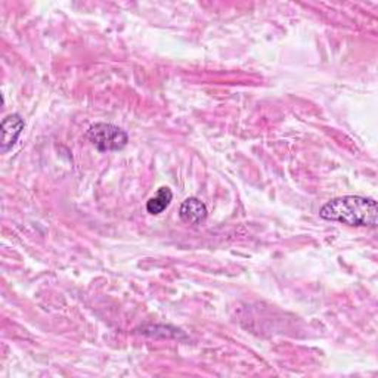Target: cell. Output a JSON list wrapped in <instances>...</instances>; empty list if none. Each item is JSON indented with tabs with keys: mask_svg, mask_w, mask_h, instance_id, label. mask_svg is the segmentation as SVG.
<instances>
[{
	"mask_svg": "<svg viewBox=\"0 0 378 378\" xmlns=\"http://www.w3.org/2000/svg\"><path fill=\"white\" fill-rule=\"evenodd\" d=\"M325 220L340 222L356 228H374L377 225L378 207L372 198L346 195L328 201L320 212Z\"/></svg>",
	"mask_w": 378,
	"mask_h": 378,
	"instance_id": "6da1fadb",
	"label": "cell"
},
{
	"mask_svg": "<svg viewBox=\"0 0 378 378\" xmlns=\"http://www.w3.org/2000/svg\"><path fill=\"white\" fill-rule=\"evenodd\" d=\"M88 139L101 153L120 151L129 142V136L118 126L110 123H95L88 131Z\"/></svg>",
	"mask_w": 378,
	"mask_h": 378,
	"instance_id": "7a4b0ae2",
	"label": "cell"
},
{
	"mask_svg": "<svg viewBox=\"0 0 378 378\" xmlns=\"http://www.w3.org/2000/svg\"><path fill=\"white\" fill-rule=\"evenodd\" d=\"M24 120L19 114H9L2 121V153H8L24 131Z\"/></svg>",
	"mask_w": 378,
	"mask_h": 378,
	"instance_id": "3957f363",
	"label": "cell"
},
{
	"mask_svg": "<svg viewBox=\"0 0 378 378\" xmlns=\"http://www.w3.org/2000/svg\"><path fill=\"white\" fill-rule=\"evenodd\" d=\"M207 215L205 204L195 197L186 198L179 210V218L189 225H201L207 219Z\"/></svg>",
	"mask_w": 378,
	"mask_h": 378,
	"instance_id": "277c9868",
	"label": "cell"
},
{
	"mask_svg": "<svg viewBox=\"0 0 378 378\" xmlns=\"http://www.w3.org/2000/svg\"><path fill=\"white\" fill-rule=\"evenodd\" d=\"M172 200H173V193L170 191V188L161 186L157 191V194L151 197L148 203H146V212L153 216H157L163 213L164 210L170 205Z\"/></svg>",
	"mask_w": 378,
	"mask_h": 378,
	"instance_id": "5b68a950",
	"label": "cell"
}]
</instances>
